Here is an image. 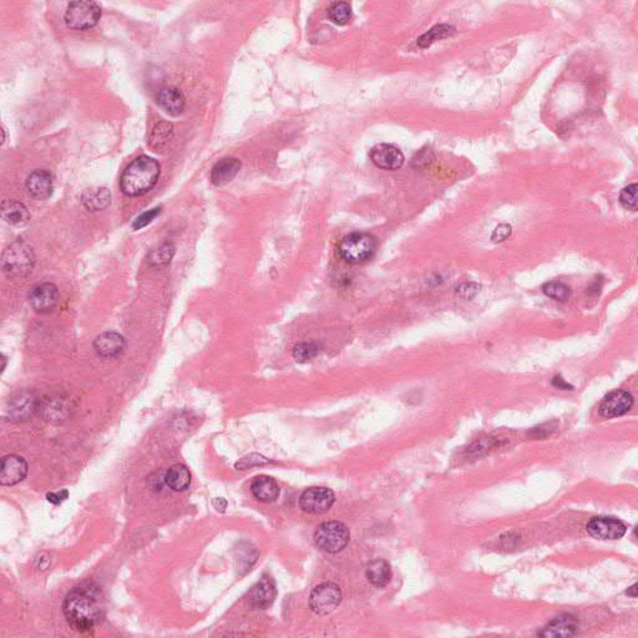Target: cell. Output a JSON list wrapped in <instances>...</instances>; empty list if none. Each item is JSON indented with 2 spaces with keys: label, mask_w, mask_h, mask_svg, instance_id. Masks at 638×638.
<instances>
[{
  "label": "cell",
  "mask_w": 638,
  "mask_h": 638,
  "mask_svg": "<svg viewBox=\"0 0 638 638\" xmlns=\"http://www.w3.org/2000/svg\"><path fill=\"white\" fill-rule=\"evenodd\" d=\"M63 612L72 630L77 632L91 631L104 617L105 602L101 589L91 582L74 587L66 596Z\"/></svg>",
  "instance_id": "obj_1"
},
{
  "label": "cell",
  "mask_w": 638,
  "mask_h": 638,
  "mask_svg": "<svg viewBox=\"0 0 638 638\" xmlns=\"http://www.w3.org/2000/svg\"><path fill=\"white\" fill-rule=\"evenodd\" d=\"M160 172V165L155 158L146 155L139 156L122 172L121 190L126 196H142L158 184Z\"/></svg>",
  "instance_id": "obj_2"
},
{
  "label": "cell",
  "mask_w": 638,
  "mask_h": 638,
  "mask_svg": "<svg viewBox=\"0 0 638 638\" xmlns=\"http://www.w3.org/2000/svg\"><path fill=\"white\" fill-rule=\"evenodd\" d=\"M35 255L30 245L17 241L6 247L1 257V267L8 277L23 279L33 271Z\"/></svg>",
  "instance_id": "obj_3"
},
{
  "label": "cell",
  "mask_w": 638,
  "mask_h": 638,
  "mask_svg": "<svg viewBox=\"0 0 638 638\" xmlns=\"http://www.w3.org/2000/svg\"><path fill=\"white\" fill-rule=\"evenodd\" d=\"M376 237L369 234L355 232L345 236L338 245L339 256L350 264L368 262L376 251Z\"/></svg>",
  "instance_id": "obj_4"
},
{
  "label": "cell",
  "mask_w": 638,
  "mask_h": 638,
  "mask_svg": "<svg viewBox=\"0 0 638 638\" xmlns=\"http://www.w3.org/2000/svg\"><path fill=\"white\" fill-rule=\"evenodd\" d=\"M350 539V529L340 521H328L318 526L314 534V541L321 550L337 554L348 545Z\"/></svg>",
  "instance_id": "obj_5"
},
{
  "label": "cell",
  "mask_w": 638,
  "mask_h": 638,
  "mask_svg": "<svg viewBox=\"0 0 638 638\" xmlns=\"http://www.w3.org/2000/svg\"><path fill=\"white\" fill-rule=\"evenodd\" d=\"M101 18V6L95 1H72L65 13L68 27L87 30L98 24Z\"/></svg>",
  "instance_id": "obj_6"
},
{
  "label": "cell",
  "mask_w": 638,
  "mask_h": 638,
  "mask_svg": "<svg viewBox=\"0 0 638 638\" xmlns=\"http://www.w3.org/2000/svg\"><path fill=\"white\" fill-rule=\"evenodd\" d=\"M342 601V592L339 589L338 585L333 582H324V584L318 585L316 589L312 591L311 597H310V606L312 611L316 612L317 615H328L334 611Z\"/></svg>",
  "instance_id": "obj_7"
},
{
  "label": "cell",
  "mask_w": 638,
  "mask_h": 638,
  "mask_svg": "<svg viewBox=\"0 0 638 638\" xmlns=\"http://www.w3.org/2000/svg\"><path fill=\"white\" fill-rule=\"evenodd\" d=\"M586 530L597 540H618L625 536L627 528L618 518L597 516L589 520Z\"/></svg>",
  "instance_id": "obj_8"
},
{
  "label": "cell",
  "mask_w": 638,
  "mask_h": 638,
  "mask_svg": "<svg viewBox=\"0 0 638 638\" xmlns=\"http://www.w3.org/2000/svg\"><path fill=\"white\" fill-rule=\"evenodd\" d=\"M336 502L334 492L328 487H310L300 497V506L308 513H324Z\"/></svg>",
  "instance_id": "obj_9"
},
{
  "label": "cell",
  "mask_w": 638,
  "mask_h": 638,
  "mask_svg": "<svg viewBox=\"0 0 638 638\" xmlns=\"http://www.w3.org/2000/svg\"><path fill=\"white\" fill-rule=\"evenodd\" d=\"M60 295L59 289L53 283H42L35 286L29 293V303L35 312L46 314L54 311L59 305Z\"/></svg>",
  "instance_id": "obj_10"
},
{
  "label": "cell",
  "mask_w": 638,
  "mask_h": 638,
  "mask_svg": "<svg viewBox=\"0 0 638 638\" xmlns=\"http://www.w3.org/2000/svg\"><path fill=\"white\" fill-rule=\"evenodd\" d=\"M633 405L632 394L625 389H617L607 394L600 404V414L611 419L627 414Z\"/></svg>",
  "instance_id": "obj_11"
},
{
  "label": "cell",
  "mask_w": 638,
  "mask_h": 638,
  "mask_svg": "<svg viewBox=\"0 0 638 638\" xmlns=\"http://www.w3.org/2000/svg\"><path fill=\"white\" fill-rule=\"evenodd\" d=\"M27 474V464L22 457L11 454L1 459V466H0V484L1 485H17L25 479Z\"/></svg>",
  "instance_id": "obj_12"
},
{
  "label": "cell",
  "mask_w": 638,
  "mask_h": 638,
  "mask_svg": "<svg viewBox=\"0 0 638 638\" xmlns=\"http://www.w3.org/2000/svg\"><path fill=\"white\" fill-rule=\"evenodd\" d=\"M373 164L379 169L395 171L404 164V155L399 148L389 143H381L371 148L369 153Z\"/></svg>",
  "instance_id": "obj_13"
},
{
  "label": "cell",
  "mask_w": 638,
  "mask_h": 638,
  "mask_svg": "<svg viewBox=\"0 0 638 638\" xmlns=\"http://www.w3.org/2000/svg\"><path fill=\"white\" fill-rule=\"evenodd\" d=\"M25 186L30 196L39 201H44L51 196L54 190L53 175L46 170H35L27 176Z\"/></svg>",
  "instance_id": "obj_14"
},
{
  "label": "cell",
  "mask_w": 638,
  "mask_h": 638,
  "mask_svg": "<svg viewBox=\"0 0 638 638\" xmlns=\"http://www.w3.org/2000/svg\"><path fill=\"white\" fill-rule=\"evenodd\" d=\"M277 596L274 580L264 575L250 592V604L256 610H266L272 605Z\"/></svg>",
  "instance_id": "obj_15"
},
{
  "label": "cell",
  "mask_w": 638,
  "mask_h": 638,
  "mask_svg": "<svg viewBox=\"0 0 638 638\" xmlns=\"http://www.w3.org/2000/svg\"><path fill=\"white\" fill-rule=\"evenodd\" d=\"M125 338L116 332H104L96 337L94 348L103 358H115L125 350Z\"/></svg>",
  "instance_id": "obj_16"
},
{
  "label": "cell",
  "mask_w": 638,
  "mask_h": 638,
  "mask_svg": "<svg viewBox=\"0 0 638 638\" xmlns=\"http://www.w3.org/2000/svg\"><path fill=\"white\" fill-rule=\"evenodd\" d=\"M578 632V621L573 615L554 618L539 634L542 637H570Z\"/></svg>",
  "instance_id": "obj_17"
},
{
  "label": "cell",
  "mask_w": 638,
  "mask_h": 638,
  "mask_svg": "<svg viewBox=\"0 0 638 638\" xmlns=\"http://www.w3.org/2000/svg\"><path fill=\"white\" fill-rule=\"evenodd\" d=\"M158 104L172 116H179L184 113L186 106L185 95L175 87H166L158 93Z\"/></svg>",
  "instance_id": "obj_18"
},
{
  "label": "cell",
  "mask_w": 638,
  "mask_h": 638,
  "mask_svg": "<svg viewBox=\"0 0 638 638\" xmlns=\"http://www.w3.org/2000/svg\"><path fill=\"white\" fill-rule=\"evenodd\" d=\"M240 160L235 158H224L213 166L211 171V182L213 185L224 186L229 184L240 172Z\"/></svg>",
  "instance_id": "obj_19"
},
{
  "label": "cell",
  "mask_w": 638,
  "mask_h": 638,
  "mask_svg": "<svg viewBox=\"0 0 638 638\" xmlns=\"http://www.w3.org/2000/svg\"><path fill=\"white\" fill-rule=\"evenodd\" d=\"M37 408V399L32 393H22L13 399L6 409L11 420H27Z\"/></svg>",
  "instance_id": "obj_20"
},
{
  "label": "cell",
  "mask_w": 638,
  "mask_h": 638,
  "mask_svg": "<svg viewBox=\"0 0 638 638\" xmlns=\"http://www.w3.org/2000/svg\"><path fill=\"white\" fill-rule=\"evenodd\" d=\"M253 497L262 502H272L279 497V486L271 476H257L251 485Z\"/></svg>",
  "instance_id": "obj_21"
},
{
  "label": "cell",
  "mask_w": 638,
  "mask_h": 638,
  "mask_svg": "<svg viewBox=\"0 0 638 638\" xmlns=\"http://www.w3.org/2000/svg\"><path fill=\"white\" fill-rule=\"evenodd\" d=\"M1 216L6 224L11 226H24L30 219V213L27 211V206L22 202L4 201L1 205Z\"/></svg>",
  "instance_id": "obj_22"
},
{
  "label": "cell",
  "mask_w": 638,
  "mask_h": 638,
  "mask_svg": "<svg viewBox=\"0 0 638 638\" xmlns=\"http://www.w3.org/2000/svg\"><path fill=\"white\" fill-rule=\"evenodd\" d=\"M165 483L171 490L180 492L189 489L191 484V473L182 464H176L171 466L165 474Z\"/></svg>",
  "instance_id": "obj_23"
},
{
  "label": "cell",
  "mask_w": 638,
  "mask_h": 638,
  "mask_svg": "<svg viewBox=\"0 0 638 638\" xmlns=\"http://www.w3.org/2000/svg\"><path fill=\"white\" fill-rule=\"evenodd\" d=\"M82 205L91 212L103 211L108 208L111 202V193L106 187H96L89 189L82 193Z\"/></svg>",
  "instance_id": "obj_24"
},
{
  "label": "cell",
  "mask_w": 638,
  "mask_h": 638,
  "mask_svg": "<svg viewBox=\"0 0 638 638\" xmlns=\"http://www.w3.org/2000/svg\"><path fill=\"white\" fill-rule=\"evenodd\" d=\"M366 578L373 586L376 587H384L390 582L392 578V570L387 561L384 560H374L371 561L368 568H366Z\"/></svg>",
  "instance_id": "obj_25"
},
{
  "label": "cell",
  "mask_w": 638,
  "mask_h": 638,
  "mask_svg": "<svg viewBox=\"0 0 638 638\" xmlns=\"http://www.w3.org/2000/svg\"><path fill=\"white\" fill-rule=\"evenodd\" d=\"M172 137H174L172 125L166 121H161L153 127V132L150 135V140H148V145L153 148V151L160 153L169 145Z\"/></svg>",
  "instance_id": "obj_26"
},
{
  "label": "cell",
  "mask_w": 638,
  "mask_h": 638,
  "mask_svg": "<svg viewBox=\"0 0 638 638\" xmlns=\"http://www.w3.org/2000/svg\"><path fill=\"white\" fill-rule=\"evenodd\" d=\"M328 18L336 25H339V27L347 25L352 19V6L344 1L333 3L328 9Z\"/></svg>",
  "instance_id": "obj_27"
},
{
  "label": "cell",
  "mask_w": 638,
  "mask_h": 638,
  "mask_svg": "<svg viewBox=\"0 0 638 638\" xmlns=\"http://www.w3.org/2000/svg\"><path fill=\"white\" fill-rule=\"evenodd\" d=\"M454 32H455V29L453 27H450V25H447V24L437 25V27H433L428 33L421 35L418 39V45H419L420 48H428L433 43H435L437 40H440V39L447 38L449 35H452Z\"/></svg>",
  "instance_id": "obj_28"
},
{
  "label": "cell",
  "mask_w": 638,
  "mask_h": 638,
  "mask_svg": "<svg viewBox=\"0 0 638 638\" xmlns=\"http://www.w3.org/2000/svg\"><path fill=\"white\" fill-rule=\"evenodd\" d=\"M542 291L547 297L552 300H559V302H566L571 295V289L568 284L563 283L561 281H551L544 284Z\"/></svg>",
  "instance_id": "obj_29"
},
{
  "label": "cell",
  "mask_w": 638,
  "mask_h": 638,
  "mask_svg": "<svg viewBox=\"0 0 638 638\" xmlns=\"http://www.w3.org/2000/svg\"><path fill=\"white\" fill-rule=\"evenodd\" d=\"M318 353H319L318 344L313 343V342H302V343L295 344L292 355L297 362L306 363L317 357Z\"/></svg>",
  "instance_id": "obj_30"
},
{
  "label": "cell",
  "mask_w": 638,
  "mask_h": 638,
  "mask_svg": "<svg viewBox=\"0 0 638 638\" xmlns=\"http://www.w3.org/2000/svg\"><path fill=\"white\" fill-rule=\"evenodd\" d=\"M174 253H175V248L174 245H170V243H166V245H161L158 250L151 253L150 256V263L153 266H156V267H162V266H166L171 262L172 257H174Z\"/></svg>",
  "instance_id": "obj_31"
},
{
  "label": "cell",
  "mask_w": 638,
  "mask_h": 638,
  "mask_svg": "<svg viewBox=\"0 0 638 638\" xmlns=\"http://www.w3.org/2000/svg\"><path fill=\"white\" fill-rule=\"evenodd\" d=\"M637 189L636 184L625 187L620 195V202L626 210L637 211Z\"/></svg>",
  "instance_id": "obj_32"
},
{
  "label": "cell",
  "mask_w": 638,
  "mask_h": 638,
  "mask_svg": "<svg viewBox=\"0 0 638 638\" xmlns=\"http://www.w3.org/2000/svg\"><path fill=\"white\" fill-rule=\"evenodd\" d=\"M267 463L268 461L266 460V458H263L261 455L251 454L250 457H245V458L241 459V461L236 464V468H237V469L245 470L248 469V468H252V466L264 465V464Z\"/></svg>",
  "instance_id": "obj_33"
},
{
  "label": "cell",
  "mask_w": 638,
  "mask_h": 638,
  "mask_svg": "<svg viewBox=\"0 0 638 638\" xmlns=\"http://www.w3.org/2000/svg\"><path fill=\"white\" fill-rule=\"evenodd\" d=\"M161 212V208H155L150 211H146V212L142 213L141 216H139L135 222L132 224V227L134 229H141L142 227L148 226L150 222H153V219L158 216V213Z\"/></svg>",
  "instance_id": "obj_34"
},
{
  "label": "cell",
  "mask_w": 638,
  "mask_h": 638,
  "mask_svg": "<svg viewBox=\"0 0 638 638\" xmlns=\"http://www.w3.org/2000/svg\"><path fill=\"white\" fill-rule=\"evenodd\" d=\"M510 235H511V227L509 224H500L494 231L491 238L494 242H502V241L506 240Z\"/></svg>",
  "instance_id": "obj_35"
},
{
  "label": "cell",
  "mask_w": 638,
  "mask_h": 638,
  "mask_svg": "<svg viewBox=\"0 0 638 638\" xmlns=\"http://www.w3.org/2000/svg\"><path fill=\"white\" fill-rule=\"evenodd\" d=\"M69 497V491L68 490H61L58 491V492H48L46 494V500L54 504V505H59L63 502H65L66 499Z\"/></svg>",
  "instance_id": "obj_36"
},
{
  "label": "cell",
  "mask_w": 638,
  "mask_h": 638,
  "mask_svg": "<svg viewBox=\"0 0 638 638\" xmlns=\"http://www.w3.org/2000/svg\"><path fill=\"white\" fill-rule=\"evenodd\" d=\"M552 385L559 388V389H562V390H571L573 389V387L568 382H565L561 376H555L554 381H552Z\"/></svg>",
  "instance_id": "obj_37"
},
{
  "label": "cell",
  "mask_w": 638,
  "mask_h": 638,
  "mask_svg": "<svg viewBox=\"0 0 638 638\" xmlns=\"http://www.w3.org/2000/svg\"><path fill=\"white\" fill-rule=\"evenodd\" d=\"M212 504L215 509H216L217 511H219V513H224V510H226V507H227V502L224 500V497H217V499H215Z\"/></svg>",
  "instance_id": "obj_38"
},
{
  "label": "cell",
  "mask_w": 638,
  "mask_h": 638,
  "mask_svg": "<svg viewBox=\"0 0 638 638\" xmlns=\"http://www.w3.org/2000/svg\"><path fill=\"white\" fill-rule=\"evenodd\" d=\"M626 594H627L628 596L633 597V599H636V597H637V585L634 584L632 587H630Z\"/></svg>",
  "instance_id": "obj_39"
}]
</instances>
